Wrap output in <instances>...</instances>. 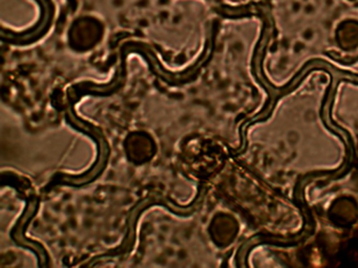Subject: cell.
Segmentation results:
<instances>
[{
	"instance_id": "6da1fadb",
	"label": "cell",
	"mask_w": 358,
	"mask_h": 268,
	"mask_svg": "<svg viewBox=\"0 0 358 268\" xmlns=\"http://www.w3.org/2000/svg\"><path fill=\"white\" fill-rule=\"evenodd\" d=\"M202 193L203 186L200 184L196 196L187 205H181L179 203L173 202L171 199L167 198V197L161 196V195H150V196L145 197L142 200L138 201L131 207V211H129V216H127V232H125L124 238L121 241V244L118 247H115V248L106 251V253L95 255L87 263L81 264L80 266L89 267V266L93 265L95 262L101 261V260L108 259V258L119 257V255L129 253L133 249L136 239H137V225L140 216L146 209L154 207V205H161V207H164L165 209H169V211L175 214V215L180 216V217H189L198 209V205L200 204L203 199Z\"/></svg>"
}]
</instances>
